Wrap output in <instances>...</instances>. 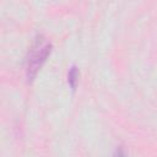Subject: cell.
<instances>
[{"label": "cell", "mask_w": 157, "mask_h": 157, "mask_svg": "<svg viewBox=\"0 0 157 157\" xmlns=\"http://www.w3.org/2000/svg\"><path fill=\"white\" fill-rule=\"evenodd\" d=\"M53 45L43 34H37L28 48L26 58V78L27 82H33L48 58L50 56Z\"/></svg>", "instance_id": "1"}, {"label": "cell", "mask_w": 157, "mask_h": 157, "mask_svg": "<svg viewBox=\"0 0 157 157\" xmlns=\"http://www.w3.org/2000/svg\"><path fill=\"white\" fill-rule=\"evenodd\" d=\"M78 78H80V70L76 65H71L67 72V83L70 86V88L72 91L76 90L77 83H78Z\"/></svg>", "instance_id": "2"}]
</instances>
